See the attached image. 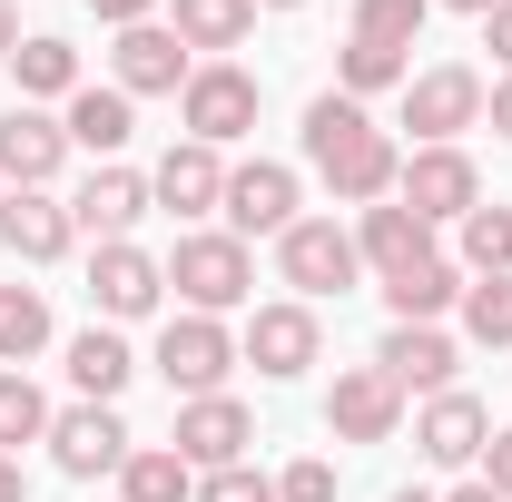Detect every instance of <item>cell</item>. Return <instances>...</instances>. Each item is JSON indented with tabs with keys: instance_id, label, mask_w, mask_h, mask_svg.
<instances>
[{
	"instance_id": "obj_18",
	"label": "cell",
	"mask_w": 512,
	"mask_h": 502,
	"mask_svg": "<svg viewBox=\"0 0 512 502\" xmlns=\"http://www.w3.org/2000/svg\"><path fill=\"white\" fill-rule=\"evenodd\" d=\"M138 217H148V178H138V168H99L89 188L69 197V227H89L99 247H119Z\"/></svg>"
},
{
	"instance_id": "obj_38",
	"label": "cell",
	"mask_w": 512,
	"mask_h": 502,
	"mask_svg": "<svg viewBox=\"0 0 512 502\" xmlns=\"http://www.w3.org/2000/svg\"><path fill=\"white\" fill-rule=\"evenodd\" d=\"M89 10H99V20H109V30H138V20H148V10H158V0H89Z\"/></svg>"
},
{
	"instance_id": "obj_12",
	"label": "cell",
	"mask_w": 512,
	"mask_h": 502,
	"mask_svg": "<svg viewBox=\"0 0 512 502\" xmlns=\"http://www.w3.org/2000/svg\"><path fill=\"white\" fill-rule=\"evenodd\" d=\"M316 345H325V335H316V306H296V296H286V306H256V315H247V345H237V355H247L256 375L286 384V375H306V365H316Z\"/></svg>"
},
{
	"instance_id": "obj_15",
	"label": "cell",
	"mask_w": 512,
	"mask_h": 502,
	"mask_svg": "<svg viewBox=\"0 0 512 502\" xmlns=\"http://www.w3.org/2000/svg\"><path fill=\"white\" fill-rule=\"evenodd\" d=\"M60 158H69V128L50 119V109H0V178L10 188H50L60 178Z\"/></svg>"
},
{
	"instance_id": "obj_41",
	"label": "cell",
	"mask_w": 512,
	"mask_h": 502,
	"mask_svg": "<svg viewBox=\"0 0 512 502\" xmlns=\"http://www.w3.org/2000/svg\"><path fill=\"white\" fill-rule=\"evenodd\" d=\"M10 50H20V10L0 0V60H10Z\"/></svg>"
},
{
	"instance_id": "obj_42",
	"label": "cell",
	"mask_w": 512,
	"mask_h": 502,
	"mask_svg": "<svg viewBox=\"0 0 512 502\" xmlns=\"http://www.w3.org/2000/svg\"><path fill=\"white\" fill-rule=\"evenodd\" d=\"M444 502H503V493H493V483H453Z\"/></svg>"
},
{
	"instance_id": "obj_30",
	"label": "cell",
	"mask_w": 512,
	"mask_h": 502,
	"mask_svg": "<svg viewBox=\"0 0 512 502\" xmlns=\"http://www.w3.org/2000/svg\"><path fill=\"white\" fill-rule=\"evenodd\" d=\"M463 266L473 276H512V207H473L463 217Z\"/></svg>"
},
{
	"instance_id": "obj_19",
	"label": "cell",
	"mask_w": 512,
	"mask_h": 502,
	"mask_svg": "<svg viewBox=\"0 0 512 502\" xmlns=\"http://www.w3.org/2000/svg\"><path fill=\"white\" fill-rule=\"evenodd\" d=\"M375 365L404 384V394H453V335L444 325H394L375 345Z\"/></svg>"
},
{
	"instance_id": "obj_31",
	"label": "cell",
	"mask_w": 512,
	"mask_h": 502,
	"mask_svg": "<svg viewBox=\"0 0 512 502\" xmlns=\"http://www.w3.org/2000/svg\"><path fill=\"white\" fill-rule=\"evenodd\" d=\"M463 335L473 345H512V276H473L463 286Z\"/></svg>"
},
{
	"instance_id": "obj_36",
	"label": "cell",
	"mask_w": 512,
	"mask_h": 502,
	"mask_svg": "<svg viewBox=\"0 0 512 502\" xmlns=\"http://www.w3.org/2000/svg\"><path fill=\"white\" fill-rule=\"evenodd\" d=\"M483 40H493V60H503V79H512V0L483 10Z\"/></svg>"
},
{
	"instance_id": "obj_40",
	"label": "cell",
	"mask_w": 512,
	"mask_h": 502,
	"mask_svg": "<svg viewBox=\"0 0 512 502\" xmlns=\"http://www.w3.org/2000/svg\"><path fill=\"white\" fill-rule=\"evenodd\" d=\"M0 502H30V483H20V463L0 453Z\"/></svg>"
},
{
	"instance_id": "obj_7",
	"label": "cell",
	"mask_w": 512,
	"mask_h": 502,
	"mask_svg": "<svg viewBox=\"0 0 512 502\" xmlns=\"http://www.w3.org/2000/svg\"><path fill=\"white\" fill-rule=\"evenodd\" d=\"M473 119H483V79H473L463 60L424 69V79H404V128H414L424 148H453Z\"/></svg>"
},
{
	"instance_id": "obj_32",
	"label": "cell",
	"mask_w": 512,
	"mask_h": 502,
	"mask_svg": "<svg viewBox=\"0 0 512 502\" xmlns=\"http://www.w3.org/2000/svg\"><path fill=\"white\" fill-rule=\"evenodd\" d=\"M40 434H50V404H40V384L0 365V453H10V443H40Z\"/></svg>"
},
{
	"instance_id": "obj_27",
	"label": "cell",
	"mask_w": 512,
	"mask_h": 502,
	"mask_svg": "<svg viewBox=\"0 0 512 502\" xmlns=\"http://www.w3.org/2000/svg\"><path fill=\"white\" fill-rule=\"evenodd\" d=\"M40 345H50V296L40 286H0V365L20 375Z\"/></svg>"
},
{
	"instance_id": "obj_21",
	"label": "cell",
	"mask_w": 512,
	"mask_h": 502,
	"mask_svg": "<svg viewBox=\"0 0 512 502\" xmlns=\"http://www.w3.org/2000/svg\"><path fill=\"white\" fill-rule=\"evenodd\" d=\"M414 443H424V463H483V443H493V414L473 404V394H434L424 404V424H414Z\"/></svg>"
},
{
	"instance_id": "obj_9",
	"label": "cell",
	"mask_w": 512,
	"mask_h": 502,
	"mask_svg": "<svg viewBox=\"0 0 512 502\" xmlns=\"http://www.w3.org/2000/svg\"><path fill=\"white\" fill-rule=\"evenodd\" d=\"M50 453H60L69 483H99V473H119L138 443H128V424L109 404H69V414H50Z\"/></svg>"
},
{
	"instance_id": "obj_5",
	"label": "cell",
	"mask_w": 512,
	"mask_h": 502,
	"mask_svg": "<svg viewBox=\"0 0 512 502\" xmlns=\"http://www.w3.org/2000/svg\"><path fill=\"white\" fill-rule=\"evenodd\" d=\"M178 119H188L197 148H227V138H247V128H256V79H247L237 60L188 69V89H178Z\"/></svg>"
},
{
	"instance_id": "obj_39",
	"label": "cell",
	"mask_w": 512,
	"mask_h": 502,
	"mask_svg": "<svg viewBox=\"0 0 512 502\" xmlns=\"http://www.w3.org/2000/svg\"><path fill=\"white\" fill-rule=\"evenodd\" d=\"M483 109H493V128L512 138V79H503V89H483Z\"/></svg>"
},
{
	"instance_id": "obj_22",
	"label": "cell",
	"mask_w": 512,
	"mask_h": 502,
	"mask_svg": "<svg viewBox=\"0 0 512 502\" xmlns=\"http://www.w3.org/2000/svg\"><path fill=\"white\" fill-rule=\"evenodd\" d=\"M128 375H138V355H128L109 325H89V335H69V384H79V404H119Z\"/></svg>"
},
{
	"instance_id": "obj_11",
	"label": "cell",
	"mask_w": 512,
	"mask_h": 502,
	"mask_svg": "<svg viewBox=\"0 0 512 502\" xmlns=\"http://www.w3.org/2000/svg\"><path fill=\"white\" fill-rule=\"evenodd\" d=\"M325 424H335L345 443H384L394 424H404V384L384 375V365H345L335 394H325Z\"/></svg>"
},
{
	"instance_id": "obj_35",
	"label": "cell",
	"mask_w": 512,
	"mask_h": 502,
	"mask_svg": "<svg viewBox=\"0 0 512 502\" xmlns=\"http://www.w3.org/2000/svg\"><path fill=\"white\" fill-rule=\"evenodd\" d=\"M276 502H335V463H316V453L286 463V473H276Z\"/></svg>"
},
{
	"instance_id": "obj_29",
	"label": "cell",
	"mask_w": 512,
	"mask_h": 502,
	"mask_svg": "<svg viewBox=\"0 0 512 502\" xmlns=\"http://www.w3.org/2000/svg\"><path fill=\"white\" fill-rule=\"evenodd\" d=\"M335 79H345V99H375V89H404L414 69H404V50H384V40H345Z\"/></svg>"
},
{
	"instance_id": "obj_28",
	"label": "cell",
	"mask_w": 512,
	"mask_h": 502,
	"mask_svg": "<svg viewBox=\"0 0 512 502\" xmlns=\"http://www.w3.org/2000/svg\"><path fill=\"white\" fill-rule=\"evenodd\" d=\"M256 30V0H178V40L188 50H237Z\"/></svg>"
},
{
	"instance_id": "obj_13",
	"label": "cell",
	"mask_w": 512,
	"mask_h": 502,
	"mask_svg": "<svg viewBox=\"0 0 512 502\" xmlns=\"http://www.w3.org/2000/svg\"><path fill=\"white\" fill-rule=\"evenodd\" d=\"M109 69H119L109 89H128V99H168V89H188V40L158 30V20H138V30H119Z\"/></svg>"
},
{
	"instance_id": "obj_23",
	"label": "cell",
	"mask_w": 512,
	"mask_h": 502,
	"mask_svg": "<svg viewBox=\"0 0 512 502\" xmlns=\"http://www.w3.org/2000/svg\"><path fill=\"white\" fill-rule=\"evenodd\" d=\"M60 128H69V148H89V158H119L128 138H138V109H128V89H79Z\"/></svg>"
},
{
	"instance_id": "obj_34",
	"label": "cell",
	"mask_w": 512,
	"mask_h": 502,
	"mask_svg": "<svg viewBox=\"0 0 512 502\" xmlns=\"http://www.w3.org/2000/svg\"><path fill=\"white\" fill-rule=\"evenodd\" d=\"M197 502H276V483H266L256 463H227V473H207V483H197Z\"/></svg>"
},
{
	"instance_id": "obj_17",
	"label": "cell",
	"mask_w": 512,
	"mask_h": 502,
	"mask_svg": "<svg viewBox=\"0 0 512 502\" xmlns=\"http://www.w3.org/2000/svg\"><path fill=\"white\" fill-rule=\"evenodd\" d=\"M148 207H168V217H207V207H227V168H217V148L178 138V148L158 158V178H148Z\"/></svg>"
},
{
	"instance_id": "obj_20",
	"label": "cell",
	"mask_w": 512,
	"mask_h": 502,
	"mask_svg": "<svg viewBox=\"0 0 512 502\" xmlns=\"http://www.w3.org/2000/svg\"><path fill=\"white\" fill-rule=\"evenodd\" d=\"M355 256L375 266V276H414L424 256H434V227L394 197V207H365V227H355Z\"/></svg>"
},
{
	"instance_id": "obj_24",
	"label": "cell",
	"mask_w": 512,
	"mask_h": 502,
	"mask_svg": "<svg viewBox=\"0 0 512 502\" xmlns=\"http://www.w3.org/2000/svg\"><path fill=\"white\" fill-rule=\"evenodd\" d=\"M384 306H394V325H434L444 306H463V266L424 256L414 276H384Z\"/></svg>"
},
{
	"instance_id": "obj_16",
	"label": "cell",
	"mask_w": 512,
	"mask_h": 502,
	"mask_svg": "<svg viewBox=\"0 0 512 502\" xmlns=\"http://www.w3.org/2000/svg\"><path fill=\"white\" fill-rule=\"evenodd\" d=\"M69 237H79V227H69V207H60L50 188H10V197H0V247L20 256V266L69 256Z\"/></svg>"
},
{
	"instance_id": "obj_45",
	"label": "cell",
	"mask_w": 512,
	"mask_h": 502,
	"mask_svg": "<svg viewBox=\"0 0 512 502\" xmlns=\"http://www.w3.org/2000/svg\"><path fill=\"white\" fill-rule=\"evenodd\" d=\"M266 10H296V0H266Z\"/></svg>"
},
{
	"instance_id": "obj_44",
	"label": "cell",
	"mask_w": 512,
	"mask_h": 502,
	"mask_svg": "<svg viewBox=\"0 0 512 502\" xmlns=\"http://www.w3.org/2000/svg\"><path fill=\"white\" fill-rule=\"evenodd\" d=\"M394 502H434V493H414V483H404V493H394Z\"/></svg>"
},
{
	"instance_id": "obj_25",
	"label": "cell",
	"mask_w": 512,
	"mask_h": 502,
	"mask_svg": "<svg viewBox=\"0 0 512 502\" xmlns=\"http://www.w3.org/2000/svg\"><path fill=\"white\" fill-rule=\"evenodd\" d=\"M119 502H197V473L168 453V443H138L119 463Z\"/></svg>"
},
{
	"instance_id": "obj_26",
	"label": "cell",
	"mask_w": 512,
	"mask_h": 502,
	"mask_svg": "<svg viewBox=\"0 0 512 502\" xmlns=\"http://www.w3.org/2000/svg\"><path fill=\"white\" fill-rule=\"evenodd\" d=\"M10 69H20V99H79V50L50 40V30H40V40H20Z\"/></svg>"
},
{
	"instance_id": "obj_10",
	"label": "cell",
	"mask_w": 512,
	"mask_h": 502,
	"mask_svg": "<svg viewBox=\"0 0 512 502\" xmlns=\"http://www.w3.org/2000/svg\"><path fill=\"white\" fill-rule=\"evenodd\" d=\"M286 227H296V168L276 158L227 168V237H286Z\"/></svg>"
},
{
	"instance_id": "obj_37",
	"label": "cell",
	"mask_w": 512,
	"mask_h": 502,
	"mask_svg": "<svg viewBox=\"0 0 512 502\" xmlns=\"http://www.w3.org/2000/svg\"><path fill=\"white\" fill-rule=\"evenodd\" d=\"M483 483L512 502V434H493V443H483Z\"/></svg>"
},
{
	"instance_id": "obj_33",
	"label": "cell",
	"mask_w": 512,
	"mask_h": 502,
	"mask_svg": "<svg viewBox=\"0 0 512 502\" xmlns=\"http://www.w3.org/2000/svg\"><path fill=\"white\" fill-rule=\"evenodd\" d=\"M434 0H355V40H384V50H414Z\"/></svg>"
},
{
	"instance_id": "obj_6",
	"label": "cell",
	"mask_w": 512,
	"mask_h": 502,
	"mask_svg": "<svg viewBox=\"0 0 512 502\" xmlns=\"http://www.w3.org/2000/svg\"><path fill=\"white\" fill-rule=\"evenodd\" d=\"M158 375L178 384V394H217V384L237 375V335L217 325V315H168V335H158Z\"/></svg>"
},
{
	"instance_id": "obj_2",
	"label": "cell",
	"mask_w": 512,
	"mask_h": 502,
	"mask_svg": "<svg viewBox=\"0 0 512 502\" xmlns=\"http://www.w3.org/2000/svg\"><path fill=\"white\" fill-rule=\"evenodd\" d=\"M168 286L188 296V315H227V306H247L256 256H247V237H227V227H197V237H178V256H168Z\"/></svg>"
},
{
	"instance_id": "obj_1",
	"label": "cell",
	"mask_w": 512,
	"mask_h": 502,
	"mask_svg": "<svg viewBox=\"0 0 512 502\" xmlns=\"http://www.w3.org/2000/svg\"><path fill=\"white\" fill-rule=\"evenodd\" d=\"M306 158H316V178L345 207H384L394 178H404V158H394V138L365 119V99H345V89H325L316 109H306Z\"/></svg>"
},
{
	"instance_id": "obj_4",
	"label": "cell",
	"mask_w": 512,
	"mask_h": 502,
	"mask_svg": "<svg viewBox=\"0 0 512 502\" xmlns=\"http://www.w3.org/2000/svg\"><path fill=\"white\" fill-rule=\"evenodd\" d=\"M394 197H404L424 227H463V217L483 207V168H473L463 148H414L404 178H394Z\"/></svg>"
},
{
	"instance_id": "obj_3",
	"label": "cell",
	"mask_w": 512,
	"mask_h": 502,
	"mask_svg": "<svg viewBox=\"0 0 512 502\" xmlns=\"http://www.w3.org/2000/svg\"><path fill=\"white\" fill-rule=\"evenodd\" d=\"M276 276L296 286V306H316V296H345V286L365 276V256H355V237H345L335 217H296V227L276 237Z\"/></svg>"
},
{
	"instance_id": "obj_14",
	"label": "cell",
	"mask_w": 512,
	"mask_h": 502,
	"mask_svg": "<svg viewBox=\"0 0 512 502\" xmlns=\"http://www.w3.org/2000/svg\"><path fill=\"white\" fill-rule=\"evenodd\" d=\"M158 296H168V266H158L148 247H128V237H119V247L89 256V306H99V315H119V325H128V315H148Z\"/></svg>"
},
{
	"instance_id": "obj_43",
	"label": "cell",
	"mask_w": 512,
	"mask_h": 502,
	"mask_svg": "<svg viewBox=\"0 0 512 502\" xmlns=\"http://www.w3.org/2000/svg\"><path fill=\"white\" fill-rule=\"evenodd\" d=\"M444 10H473V20H483V10H493V0H444Z\"/></svg>"
},
{
	"instance_id": "obj_8",
	"label": "cell",
	"mask_w": 512,
	"mask_h": 502,
	"mask_svg": "<svg viewBox=\"0 0 512 502\" xmlns=\"http://www.w3.org/2000/svg\"><path fill=\"white\" fill-rule=\"evenodd\" d=\"M247 443H256V424H247L237 394H197V404H178L168 453H178L188 473H227V463H247Z\"/></svg>"
}]
</instances>
